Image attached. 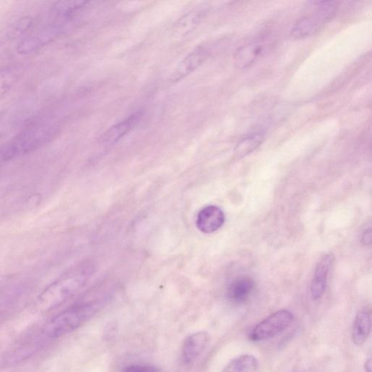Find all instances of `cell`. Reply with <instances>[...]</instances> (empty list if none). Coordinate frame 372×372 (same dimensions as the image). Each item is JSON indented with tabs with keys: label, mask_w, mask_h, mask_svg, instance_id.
Instances as JSON below:
<instances>
[{
	"label": "cell",
	"mask_w": 372,
	"mask_h": 372,
	"mask_svg": "<svg viewBox=\"0 0 372 372\" xmlns=\"http://www.w3.org/2000/svg\"><path fill=\"white\" fill-rule=\"evenodd\" d=\"M364 368L366 372H371V361L370 359L366 361Z\"/></svg>",
	"instance_id": "ac0fdd59"
},
{
	"label": "cell",
	"mask_w": 372,
	"mask_h": 372,
	"mask_svg": "<svg viewBox=\"0 0 372 372\" xmlns=\"http://www.w3.org/2000/svg\"><path fill=\"white\" fill-rule=\"evenodd\" d=\"M208 55V50L204 48H200L191 52L176 67L172 73L171 80L173 82L182 80L184 77L201 66L207 60Z\"/></svg>",
	"instance_id": "30bf717a"
},
{
	"label": "cell",
	"mask_w": 372,
	"mask_h": 372,
	"mask_svg": "<svg viewBox=\"0 0 372 372\" xmlns=\"http://www.w3.org/2000/svg\"><path fill=\"white\" fill-rule=\"evenodd\" d=\"M310 13L301 18L291 28V35L301 40L318 34L337 14L338 3L331 1L310 2Z\"/></svg>",
	"instance_id": "3957f363"
},
{
	"label": "cell",
	"mask_w": 372,
	"mask_h": 372,
	"mask_svg": "<svg viewBox=\"0 0 372 372\" xmlns=\"http://www.w3.org/2000/svg\"><path fill=\"white\" fill-rule=\"evenodd\" d=\"M210 336L207 331H200L193 333L184 342L182 347L183 360L191 364L197 359L207 347Z\"/></svg>",
	"instance_id": "52a82bcc"
},
{
	"label": "cell",
	"mask_w": 372,
	"mask_h": 372,
	"mask_svg": "<svg viewBox=\"0 0 372 372\" xmlns=\"http://www.w3.org/2000/svg\"><path fill=\"white\" fill-rule=\"evenodd\" d=\"M94 268L86 265L68 277L52 284L39 298V304L46 310H53L71 299L91 277Z\"/></svg>",
	"instance_id": "7a4b0ae2"
},
{
	"label": "cell",
	"mask_w": 372,
	"mask_h": 372,
	"mask_svg": "<svg viewBox=\"0 0 372 372\" xmlns=\"http://www.w3.org/2000/svg\"><path fill=\"white\" fill-rule=\"evenodd\" d=\"M13 80L9 73L0 71V97L3 96L13 85Z\"/></svg>",
	"instance_id": "2e32d148"
},
{
	"label": "cell",
	"mask_w": 372,
	"mask_h": 372,
	"mask_svg": "<svg viewBox=\"0 0 372 372\" xmlns=\"http://www.w3.org/2000/svg\"><path fill=\"white\" fill-rule=\"evenodd\" d=\"M361 242L364 245H369L371 243V228L369 227L362 235Z\"/></svg>",
	"instance_id": "e0dca14e"
},
{
	"label": "cell",
	"mask_w": 372,
	"mask_h": 372,
	"mask_svg": "<svg viewBox=\"0 0 372 372\" xmlns=\"http://www.w3.org/2000/svg\"><path fill=\"white\" fill-rule=\"evenodd\" d=\"M333 261L334 258L331 254H324L316 267L310 286L311 295L315 300L321 298L324 295Z\"/></svg>",
	"instance_id": "9c48e42d"
},
{
	"label": "cell",
	"mask_w": 372,
	"mask_h": 372,
	"mask_svg": "<svg viewBox=\"0 0 372 372\" xmlns=\"http://www.w3.org/2000/svg\"><path fill=\"white\" fill-rule=\"evenodd\" d=\"M259 364L252 355L244 354L230 361L223 372H256Z\"/></svg>",
	"instance_id": "5bb4252c"
},
{
	"label": "cell",
	"mask_w": 372,
	"mask_h": 372,
	"mask_svg": "<svg viewBox=\"0 0 372 372\" xmlns=\"http://www.w3.org/2000/svg\"><path fill=\"white\" fill-rule=\"evenodd\" d=\"M102 301H93L71 307L55 317L42 329L36 337L45 345L80 328L99 311Z\"/></svg>",
	"instance_id": "6da1fadb"
},
{
	"label": "cell",
	"mask_w": 372,
	"mask_h": 372,
	"mask_svg": "<svg viewBox=\"0 0 372 372\" xmlns=\"http://www.w3.org/2000/svg\"><path fill=\"white\" fill-rule=\"evenodd\" d=\"M370 312L363 310L357 313L352 328V342L357 345H363L368 339L371 331Z\"/></svg>",
	"instance_id": "7c38bea8"
},
{
	"label": "cell",
	"mask_w": 372,
	"mask_h": 372,
	"mask_svg": "<svg viewBox=\"0 0 372 372\" xmlns=\"http://www.w3.org/2000/svg\"><path fill=\"white\" fill-rule=\"evenodd\" d=\"M121 372H160V370L153 365L139 364L128 366Z\"/></svg>",
	"instance_id": "9a60e30c"
},
{
	"label": "cell",
	"mask_w": 372,
	"mask_h": 372,
	"mask_svg": "<svg viewBox=\"0 0 372 372\" xmlns=\"http://www.w3.org/2000/svg\"><path fill=\"white\" fill-rule=\"evenodd\" d=\"M268 46V42L263 39L241 47L235 53V65L240 69L249 67L266 53Z\"/></svg>",
	"instance_id": "8992f818"
},
{
	"label": "cell",
	"mask_w": 372,
	"mask_h": 372,
	"mask_svg": "<svg viewBox=\"0 0 372 372\" xmlns=\"http://www.w3.org/2000/svg\"><path fill=\"white\" fill-rule=\"evenodd\" d=\"M294 316L287 310H282L259 323L250 333L249 338L256 342L263 341L281 334L292 323Z\"/></svg>",
	"instance_id": "277c9868"
},
{
	"label": "cell",
	"mask_w": 372,
	"mask_h": 372,
	"mask_svg": "<svg viewBox=\"0 0 372 372\" xmlns=\"http://www.w3.org/2000/svg\"><path fill=\"white\" fill-rule=\"evenodd\" d=\"M142 116V112H136L125 120L112 126L102 135L100 142L106 146L119 142L139 123Z\"/></svg>",
	"instance_id": "ba28073f"
},
{
	"label": "cell",
	"mask_w": 372,
	"mask_h": 372,
	"mask_svg": "<svg viewBox=\"0 0 372 372\" xmlns=\"http://www.w3.org/2000/svg\"><path fill=\"white\" fill-rule=\"evenodd\" d=\"M254 282L248 277H240L233 280L227 290L228 299L235 303H243L252 296Z\"/></svg>",
	"instance_id": "8fae6325"
},
{
	"label": "cell",
	"mask_w": 372,
	"mask_h": 372,
	"mask_svg": "<svg viewBox=\"0 0 372 372\" xmlns=\"http://www.w3.org/2000/svg\"><path fill=\"white\" fill-rule=\"evenodd\" d=\"M264 141V134L262 132H254L248 135L242 139L236 148H235V155L237 158H243L256 150Z\"/></svg>",
	"instance_id": "4fadbf2b"
},
{
	"label": "cell",
	"mask_w": 372,
	"mask_h": 372,
	"mask_svg": "<svg viewBox=\"0 0 372 372\" xmlns=\"http://www.w3.org/2000/svg\"><path fill=\"white\" fill-rule=\"evenodd\" d=\"M225 220V214L219 207L209 205L199 212L195 225L200 231L212 233L222 228Z\"/></svg>",
	"instance_id": "5b68a950"
}]
</instances>
